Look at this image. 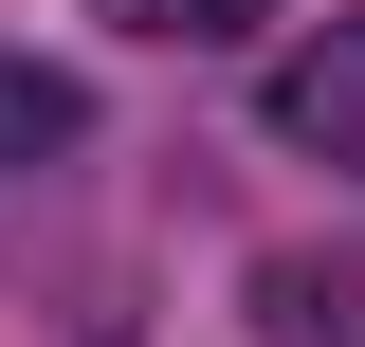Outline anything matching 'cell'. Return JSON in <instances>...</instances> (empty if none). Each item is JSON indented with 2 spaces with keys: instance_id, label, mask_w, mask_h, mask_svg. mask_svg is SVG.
Here are the masks:
<instances>
[{
  "instance_id": "2",
  "label": "cell",
  "mask_w": 365,
  "mask_h": 347,
  "mask_svg": "<svg viewBox=\"0 0 365 347\" xmlns=\"http://www.w3.org/2000/svg\"><path fill=\"white\" fill-rule=\"evenodd\" d=\"M256 347H365V256H256Z\"/></svg>"
},
{
  "instance_id": "3",
  "label": "cell",
  "mask_w": 365,
  "mask_h": 347,
  "mask_svg": "<svg viewBox=\"0 0 365 347\" xmlns=\"http://www.w3.org/2000/svg\"><path fill=\"white\" fill-rule=\"evenodd\" d=\"M110 37H146V55H220V37H256L274 0H91Z\"/></svg>"
},
{
  "instance_id": "4",
  "label": "cell",
  "mask_w": 365,
  "mask_h": 347,
  "mask_svg": "<svg viewBox=\"0 0 365 347\" xmlns=\"http://www.w3.org/2000/svg\"><path fill=\"white\" fill-rule=\"evenodd\" d=\"M73 74H37V55H0V165H37V146H73Z\"/></svg>"
},
{
  "instance_id": "1",
  "label": "cell",
  "mask_w": 365,
  "mask_h": 347,
  "mask_svg": "<svg viewBox=\"0 0 365 347\" xmlns=\"http://www.w3.org/2000/svg\"><path fill=\"white\" fill-rule=\"evenodd\" d=\"M256 129L292 146V165H347V183H365V19H329V37H292V55H274Z\"/></svg>"
}]
</instances>
